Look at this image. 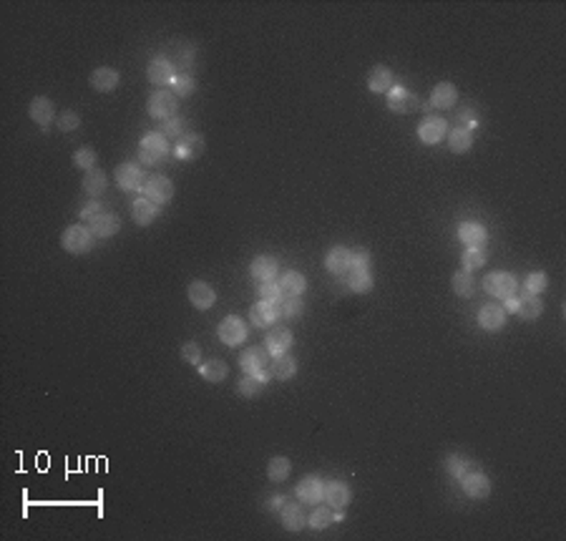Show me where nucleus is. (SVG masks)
Listing matches in <instances>:
<instances>
[{"label": "nucleus", "instance_id": "obj_1", "mask_svg": "<svg viewBox=\"0 0 566 541\" xmlns=\"http://www.w3.org/2000/svg\"><path fill=\"white\" fill-rule=\"evenodd\" d=\"M139 157L146 166H156L169 157V139L161 136L158 131L146 134L139 143Z\"/></svg>", "mask_w": 566, "mask_h": 541}, {"label": "nucleus", "instance_id": "obj_2", "mask_svg": "<svg viewBox=\"0 0 566 541\" xmlns=\"http://www.w3.org/2000/svg\"><path fill=\"white\" fill-rule=\"evenodd\" d=\"M146 111H149L151 119L169 121L176 116V111H179V98H176L174 91H154V93L149 96Z\"/></svg>", "mask_w": 566, "mask_h": 541}, {"label": "nucleus", "instance_id": "obj_3", "mask_svg": "<svg viewBox=\"0 0 566 541\" xmlns=\"http://www.w3.org/2000/svg\"><path fill=\"white\" fill-rule=\"evenodd\" d=\"M93 240H96V237H93V232H91V227L73 225L63 232L60 244H63V249L71 252V255H86V252L93 247Z\"/></svg>", "mask_w": 566, "mask_h": 541}, {"label": "nucleus", "instance_id": "obj_4", "mask_svg": "<svg viewBox=\"0 0 566 541\" xmlns=\"http://www.w3.org/2000/svg\"><path fill=\"white\" fill-rule=\"evenodd\" d=\"M217 332H219V340H222L224 345H229V347L241 345V343L247 340V335H249V332H247V325H244V320H241V317H237V315L224 317V320L219 323Z\"/></svg>", "mask_w": 566, "mask_h": 541}, {"label": "nucleus", "instance_id": "obj_5", "mask_svg": "<svg viewBox=\"0 0 566 541\" xmlns=\"http://www.w3.org/2000/svg\"><path fill=\"white\" fill-rule=\"evenodd\" d=\"M483 287L491 297H498V300H506L516 292V277L511 272H491L488 277L483 279Z\"/></svg>", "mask_w": 566, "mask_h": 541}, {"label": "nucleus", "instance_id": "obj_6", "mask_svg": "<svg viewBox=\"0 0 566 541\" xmlns=\"http://www.w3.org/2000/svg\"><path fill=\"white\" fill-rule=\"evenodd\" d=\"M176 73H179V71L174 68L172 58H166V56H154V58L149 60V68H146V76H149V81L154 83V86H172Z\"/></svg>", "mask_w": 566, "mask_h": 541}, {"label": "nucleus", "instance_id": "obj_7", "mask_svg": "<svg viewBox=\"0 0 566 541\" xmlns=\"http://www.w3.org/2000/svg\"><path fill=\"white\" fill-rule=\"evenodd\" d=\"M388 108L395 113H410L421 108V98L413 91H405L403 86H392L388 91Z\"/></svg>", "mask_w": 566, "mask_h": 541}, {"label": "nucleus", "instance_id": "obj_8", "mask_svg": "<svg viewBox=\"0 0 566 541\" xmlns=\"http://www.w3.org/2000/svg\"><path fill=\"white\" fill-rule=\"evenodd\" d=\"M143 196H146V199H151L154 204L172 202V199H174V184H172V179H166V176H161V174H156V176L146 179V184H143Z\"/></svg>", "mask_w": 566, "mask_h": 541}, {"label": "nucleus", "instance_id": "obj_9", "mask_svg": "<svg viewBox=\"0 0 566 541\" xmlns=\"http://www.w3.org/2000/svg\"><path fill=\"white\" fill-rule=\"evenodd\" d=\"M460 486H463V491H466L471 498H486L491 494V481L488 476L481 474V468H471V471H466L463 474V479H460Z\"/></svg>", "mask_w": 566, "mask_h": 541}, {"label": "nucleus", "instance_id": "obj_10", "mask_svg": "<svg viewBox=\"0 0 566 541\" xmlns=\"http://www.w3.org/2000/svg\"><path fill=\"white\" fill-rule=\"evenodd\" d=\"M445 131H448V124H445V119H440V116H425V119L418 124V139H421L423 143H428V146L443 141Z\"/></svg>", "mask_w": 566, "mask_h": 541}, {"label": "nucleus", "instance_id": "obj_11", "mask_svg": "<svg viewBox=\"0 0 566 541\" xmlns=\"http://www.w3.org/2000/svg\"><path fill=\"white\" fill-rule=\"evenodd\" d=\"M239 365L244 373L255 376L259 370L270 368V350H267V347H247V350L239 355Z\"/></svg>", "mask_w": 566, "mask_h": 541}, {"label": "nucleus", "instance_id": "obj_12", "mask_svg": "<svg viewBox=\"0 0 566 541\" xmlns=\"http://www.w3.org/2000/svg\"><path fill=\"white\" fill-rule=\"evenodd\" d=\"M279 302H267V300H259L255 305V308L249 310V320H252V325H257V327H270V325H274L279 320Z\"/></svg>", "mask_w": 566, "mask_h": 541}, {"label": "nucleus", "instance_id": "obj_13", "mask_svg": "<svg viewBox=\"0 0 566 541\" xmlns=\"http://www.w3.org/2000/svg\"><path fill=\"white\" fill-rule=\"evenodd\" d=\"M187 295H189V302H191L196 310H209V308H214V302H217V292H214V287L207 285V282H202V279L191 282L189 290H187Z\"/></svg>", "mask_w": 566, "mask_h": 541}, {"label": "nucleus", "instance_id": "obj_14", "mask_svg": "<svg viewBox=\"0 0 566 541\" xmlns=\"http://www.w3.org/2000/svg\"><path fill=\"white\" fill-rule=\"evenodd\" d=\"M116 184H119L121 189H126V192L141 189L143 184H146V181H143V169L139 164H131V161L121 164L119 169H116Z\"/></svg>", "mask_w": 566, "mask_h": 541}, {"label": "nucleus", "instance_id": "obj_15", "mask_svg": "<svg viewBox=\"0 0 566 541\" xmlns=\"http://www.w3.org/2000/svg\"><path fill=\"white\" fill-rule=\"evenodd\" d=\"M297 498L305 501V504H320L325 498V483L317 479V476H309V479H302L294 489Z\"/></svg>", "mask_w": 566, "mask_h": 541}, {"label": "nucleus", "instance_id": "obj_16", "mask_svg": "<svg viewBox=\"0 0 566 541\" xmlns=\"http://www.w3.org/2000/svg\"><path fill=\"white\" fill-rule=\"evenodd\" d=\"M353 498V491L345 481H327L325 483V501L332 509H345Z\"/></svg>", "mask_w": 566, "mask_h": 541}, {"label": "nucleus", "instance_id": "obj_17", "mask_svg": "<svg viewBox=\"0 0 566 541\" xmlns=\"http://www.w3.org/2000/svg\"><path fill=\"white\" fill-rule=\"evenodd\" d=\"M202 151H204V139L202 136L187 134V136H181L179 139L174 154H176V159H181V161H194L196 157H202Z\"/></svg>", "mask_w": 566, "mask_h": 541}, {"label": "nucleus", "instance_id": "obj_18", "mask_svg": "<svg viewBox=\"0 0 566 541\" xmlns=\"http://www.w3.org/2000/svg\"><path fill=\"white\" fill-rule=\"evenodd\" d=\"M119 81H121L119 71H116V68H108V66H101L91 73V86H93L96 91H101V93L113 91L116 86H119Z\"/></svg>", "mask_w": 566, "mask_h": 541}, {"label": "nucleus", "instance_id": "obj_19", "mask_svg": "<svg viewBox=\"0 0 566 541\" xmlns=\"http://www.w3.org/2000/svg\"><path fill=\"white\" fill-rule=\"evenodd\" d=\"M28 113H30V119L36 121L38 126H48L53 121V113H56V108H53V101L51 98H45V96H36L33 101H30V106H28Z\"/></svg>", "mask_w": 566, "mask_h": 541}, {"label": "nucleus", "instance_id": "obj_20", "mask_svg": "<svg viewBox=\"0 0 566 541\" xmlns=\"http://www.w3.org/2000/svg\"><path fill=\"white\" fill-rule=\"evenodd\" d=\"M294 338L292 332L287 330V327H274V330L267 335V343H264V347L270 350V355H285L290 347H292Z\"/></svg>", "mask_w": 566, "mask_h": 541}, {"label": "nucleus", "instance_id": "obj_21", "mask_svg": "<svg viewBox=\"0 0 566 541\" xmlns=\"http://www.w3.org/2000/svg\"><path fill=\"white\" fill-rule=\"evenodd\" d=\"M158 209L156 204L151 202V199H146V196H139L134 204H131V217H134V222L139 227H149L154 219H156Z\"/></svg>", "mask_w": 566, "mask_h": 541}, {"label": "nucleus", "instance_id": "obj_22", "mask_svg": "<svg viewBox=\"0 0 566 541\" xmlns=\"http://www.w3.org/2000/svg\"><path fill=\"white\" fill-rule=\"evenodd\" d=\"M456 101H458V91L448 81L438 83L436 89L430 91V106H436V108H451V106H456Z\"/></svg>", "mask_w": 566, "mask_h": 541}, {"label": "nucleus", "instance_id": "obj_23", "mask_svg": "<svg viewBox=\"0 0 566 541\" xmlns=\"http://www.w3.org/2000/svg\"><path fill=\"white\" fill-rule=\"evenodd\" d=\"M350 264H353V252L345 247L330 249V255L325 260V267H327V272H332V275H345V272L350 270Z\"/></svg>", "mask_w": 566, "mask_h": 541}, {"label": "nucleus", "instance_id": "obj_24", "mask_svg": "<svg viewBox=\"0 0 566 541\" xmlns=\"http://www.w3.org/2000/svg\"><path fill=\"white\" fill-rule=\"evenodd\" d=\"M91 232H93V237H101V240H106V237H113V234L119 232V217L116 214H111V211H104L101 217H96L93 222H89Z\"/></svg>", "mask_w": 566, "mask_h": 541}, {"label": "nucleus", "instance_id": "obj_25", "mask_svg": "<svg viewBox=\"0 0 566 541\" xmlns=\"http://www.w3.org/2000/svg\"><path fill=\"white\" fill-rule=\"evenodd\" d=\"M541 300H539V295H531V292H523L521 297H516V315L521 317V320H536V317L541 315Z\"/></svg>", "mask_w": 566, "mask_h": 541}, {"label": "nucleus", "instance_id": "obj_26", "mask_svg": "<svg viewBox=\"0 0 566 541\" xmlns=\"http://www.w3.org/2000/svg\"><path fill=\"white\" fill-rule=\"evenodd\" d=\"M279 514H282V524H285L287 531H300V529H305V524H307V516H305V509H302L300 504H287L279 509Z\"/></svg>", "mask_w": 566, "mask_h": 541}, {"label": "nucleus", "instance_id": "obj_27", "mask_svg": "<svg viewBox=\"0 0 566 541\" xmlns=\"http://www.w3.org/2000/svg\"><path fill=\"white\" fill-rule=\"evenodd\" d=\"M506 323V312L504 308L498 305H486V308L478 310V325L483 330H501Z\"/></svg>", "mask_w": 566, "mask_h": 541}, {"label": "nucleus", "instance_id": "obj_28", "mask_svg": "<svg viewBox=\"0 0 566 541\" xmlns=\"http://www.w3.org/2000/svg\"><path fill=\"white\" fill-rule=\"evenodd\" d=\"M486 237H488V232H486L481 225H475V222H463V225L458 227V240L463 242L466 247H481L483 242H486Z\"/></svg>", "mask_w": 566, "mask_h": 541}, {"label": "nucleus", "instance_id": "obj_29", "mask_svg": "<svg viewBox=\"0 0 566 541\" xmlns=\"http://www.w3.org/2000/svg\"><path fill=\"white\" fill-rule=\"evenodd\" d=\"M249 272H252V277H255L257 282H272V279L277 277V262H274L272 257H264V255L255 257Z\"/></svg>", "mask_w": 566, "mask_h": 541}, {"label": "nucleus", "instance_id": "obj_30", "mask_svg": "<svg viewBox=\"0 0 566 541\" xmlns=\"http://www.w3.org/2000/svg\"><path fill=\"white\" fill-rule=\"evenodd\" d=\"M347 287L353 292H370L373 287V275L368 267H350L347 270Z\"/></svg>", "mask_w": 566, "mask_h": 541}, {"label": "nucleus", "instance_id": "obj_31", "mask_svg": "<svg viewBox=\"0 0 566 541\" xmlns=\"http://www.w3.org/2000/svg\"><path fill=\"white\" fill-rule=\"evenodd\" d=\"M368 89L373 93H388L392 89V73L388 66H375L368 78Z\"/></svg>", "mask_w": 566, "mask_h": 541}, {"label": "nucleus", "instance_id": "obj_32", "mask_svg": "<svg viewBox=\"0 0 566 541\" xmlns=\"http://www.w3.org/2000/svg\"><path fill=\"white\" fill-rule=\"evenodd\" d=\"M270 370H272V378H277V380H290V378H294V373H297V362H294L290 355H274Z\"/></svg>", "mask_w": 566, "mask_h": 541}, {"label": "nucleus", "instance_id": "obj_33", "mask_svg": "<svg viewBox=\"0 0 566 541\" xmlns=\"http://www.w3.org/2000/svg\"><path fill=\"white\" fill-rule=\"evenodd\" d=\"M471 143H473V131H468V128L463 126L453 128L451 134H448V146H451L453 154H466V151L471 149Z\"/></svg>", "mask_w": 566, "mask_h": 541}, {"label": "nucleus", "instance_id": "obj_34", "mask_svg": "<svg viewBox=\"0 0 566 541\" xmlns=\"http://www.w3.org/2000/svg\"><path fill=\"white\" fill-rule=\"evenodd\" d=\"M279 287H282V295H285V297H300V295L305 292L307 282H305V277H302L300 272L292 270V272H285V277H282Z\"/></svg>", "mask_w": 566, "mask_h": 541}, {"label": "nucleus", "instance_id": "obj_35", "mask_svg": "<svg viewBox=\"0 0 566 541\" xmlns=\"http://www.w3.org/2000/svg\"><path fill=\"white\" fill-rule=\"evenodd\" d=\"M199 373H202V378L209 380V383H222L226 378V373H229V368H226L224 360H217V358H214V360L204 362L202 368H199Z\"/></svg>", "mask_w": 566, "mask_h": 541}, {"label": "nucleus", "instance_id": "obj_36", "mask_svg": "<svg viewBox=\"0 0 566 541\" xmlns=\"http://www.w3.org/2000/svg\"><path fill=\"white\" fill-rule=\"evenodd\" d=\"M83 192L91 196H98L106 192V174L98 172V169H91V172H86V176H83Z\"/></svg>", "mask_w": 566, "mask_h": 541}, {"label": "nucleus", "instance_id": "obj_37", "mask_svg": "<svg viewBox=\"0 0 566 541\" xmlns=\"http://www.w3.org/2000/svg\"><path fill=\"white\" fill-rule=\"evenodd\" d=\"M290 471H292V463H290L285 456H277V459H272L270 466H267V476H270V481H274V483L287 481Z\"/></svg>", "mask_w": 566, "mask_h": 541}, {"label": "nucleus", "instance_id": "obj_38", "mask_svg": "<svg viewBox=\"0 0 566 541\" xmlns=\"http://www.w3.org/2000/svg\"><path fill=\"white\" fill-rule=\"evenodd\" d=\"M473 275L468 270H460L453 275V292L458 295V297H471L473 295Z\"/></svg>", "mask_w": 566, "mask_h": 541}, {"label": "nucleus", "instance_id": "obj_39", "mask_svg": "<svg viewBox=\"0 0 566 541\" xmlns=\"http://www.w3.org/2000/svg\"><path fill=\"white\" fill-rule=\"evenodd\" d=\"M194 89H196V81H194V76L191 73H176L174 76V81H172V91L176 93V96H191L194 93Z\"/></svg>", "mask_w": 566, "mask_h": 541}, {"label": "nucleus", "instance_id": "obj_40", "mask_svg": "<svg viewBox=\"0 0 566 541\" xmlns=\"http://www.w3.org/2000/svg\"><path fill=\"white\" fill-rule=\"evenodd\" d=\"M486 260H488V252L483 247H468L463 252V270H478V267L486 264Z\"/></svg>", "mask_w": 566, "mask_h": 541}, {"label": "nucleus", "instance_id": "obj_41", "mask_svg": "<svg viewBox=\"0 0 566 541\" xmlns=\"http://www.w3.org/2000/svg\"><path fill=\"white\" fill-rule=\"evenodd\" d=\"M187 128H189L187 121L181 119V116H174V119L161 124V131H158V134L166 136V139H181V136H187Z\"/></svg>", "mask_w": 566, "mask_h": 541}, {"label": "nucleus", "instance_id": "obj_42", "mask_svg": "<svg viewBox=\"0 0 566 541\" xmlns=\"http://www.w3.org/2000/svg\"><path fill=\"white\" fill-rule=\"evenodd\" d=\"M262 385L264 380H259V376H241L239 383H237V391H239V395H244V398H255V395H259Z\"/></svg>", "mask_w": 566, "mask_h": 541}, {"label": "nucleus", "instance_id": "obj_43", "mask_svg": "<svg viewBox=\"0 0 566 541\" xmlns=\"http://www.w3.org/2000/svg\"><path fill=\"white\" fill-rule=\"evenodd\" d=\"M335 521V509H325V506H320V509H315V511L307 516V524L312 529H327Z\"/></svg>", "mask_w": 566, "mask_h": 541}, {"label": "nucleus", "instance_id": "obj_44", "mask_svg": "<svg viewBox=\"0 0 566 541\" xmlns=\"http://www.w3.org/2000/svg\"><path fill=\"white\" fill-rule=\"evenodd\" d=\"M96 151L91 149V146H81V149L73 154V164L78 166V169H83V172H91V169H96Z\"/></svg>", "mask_w": 566, "mask_h": 541}, {"label": "nucleus", "instance_id": "obj_45", "mask_svg": "<svg viewBox=\"0 0 566 541\" xmlns=\"http://www.w3.org/2000/svg\"><path fill=\"white\" fill-rule=\"evenodd\" d=\"M445 468H448V474H451L456 481H460V479H463V474L473 468V463H471V461H466V459H460V456H451V459L445 461Z\"/></svg>", "mask_w": 566, "mask_h": 541}, {"label": "nucleus", "instance_id": "obj_46", "mask_svg": "<svg viewBox=\"0 0 566 541\" xmlns=\"http://www.w3.org/2000/svg\"><path fill=\"white\" fill-rule=\"evenodd\" d=\"M302 310H305V305H302L300 297H282V302H279V315L282 317H300Z\"/></svg>", "mask_w": 566, "mask_h": 541}, {"label": "nucleus", "instance_id": "obj_47", "mask_svg": "<svg viewBox=\"0 0 566 541\" xmlns=\"http://www.w3.org/2000/svg\"><path fill=\"white\" fill-rule=\"evenodd\" d=\"M259 297L262 300H267V302H282V287L272 279V282H259Z\"/></svg>", "mask_w": 566, "mask_h": 541}, {"label": "nucleus", "instance_id": "obj_48", "mask_svg": "<svg viewBox=\"0 0 566 541\" xmlns=\"http://www.w3.org/2000/svg\"><path fill=\"white\" fill-rule=\"evenodd\" d=\"M546 285H549V279H546V275L543 272H534V275H528L526 277V292L531 295H539L546 290Z\"/></svg>", "mask_w": 566, "mask_h": 541}, {"label": "nucleus", "instance_id": "obj_49", "mask_svg": "<svg viewBox=\"0 0 566 541\" xmlns=\"http://www.w3.org/2000/svg\"><path fill=\"white\" fill-rule=\"evenodd\" d=\"M78 124H81V119H78V113L75 111H63L58 119V128L60 131H75L78 128Z\"/></svg>", "mask_w": 566, "mask_h": 541}, {"label": "nucleus", "instance_id": "obj_50", "mask_svg": "<svg viewBox=\"0 0 566 541\" xmlns=\"http://www.w3.org/2000/svg\"><path fill=\"white\" fill-rule=\"evenodd\" d=\"M104 211H106V209H104V204L93 199V202H89V204H86V207L81 209V219H86V222H93V219L101 217Z\"/></svg>", "mask_w": 566, "mask_h": 541}, {"label": "nucleus", "instance_id": "obj_51", "mask_svg": "<svg viewBox=\"0 0 566 541\" xmlns=\"http://www.w3.org/2000/svg\"><path fill=\"white\" fill-rule=\"evenodd\" d=\"M181 358L187 362H191V365H196V362L202 360V350H199L196 343H187V345L181 347Z\"/></svg>", "mask_w": 566, "mask_h": 541}, {"label": "nucleus", "instance_id": "obj_52", "mask_svg": "<svg viewBox=\"0 0 566 541\" xmlns=\"http://www.w3.org/2000/svg\"><path fill=\"white\" fill-rule=\"evenodd\" d=\"M458 124L463 128H468V131H473V128L478 126V116L473 113V108H463V111L458 113Z\"/></svg>", "mask_w": 566, "mask_h": 541}, {"label": "nucleus", "instance_id": "obj_53", "mask_svg": "<svg viewBox=\"0 0 566 541\" xmlns=\"http://www.w3.org/2000/svg\"><path fill=\"white\" fill-rule=\"evenodd\" d=\"M370 264V252L368 249H355L353 252V264L350 267H368Z\"/></svg>", "mask_w": 566, "mask_h": 541}, {"label": "nucleus", "instance_id": "obj_54", "mask_svg": "<svg viewBox=\"0 0 566 541\" xmlns=\"http://www.w3.org/2000/svg\"><path fill=\"white\" fill-rule=\"evenodd\" d=\"M282 506H285V498H282V496L272 498V501H270V509H282Z\"/></svg>", "mask_w": 566, "mask_h": 541}]
</instances>
